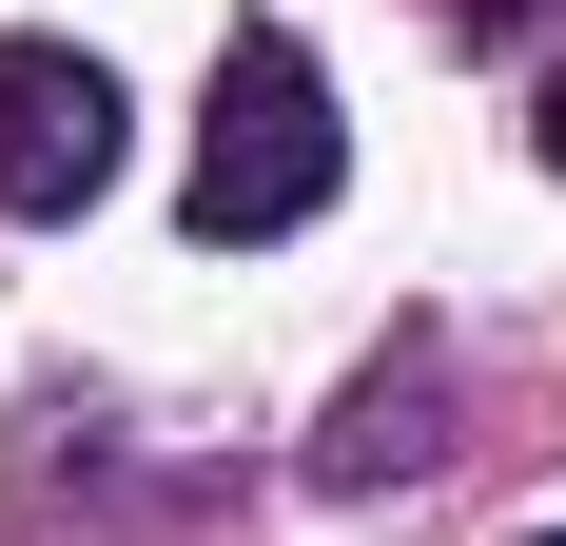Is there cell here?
Masks as SVG:
<instances>
[{"label":"cell","instance_id":"5b68a950","mask_svg":"<svg viewBox=\"0 0 566 546\" xmlns=\"http://www.w3.org/2000/svg\"><path fill=\"white\" fill-rule=\"evenodd\" d=\"M527 546H566V527H527Z\"/></svg>","mask_w":566,"mask_h":546},{"label":"cell","instance_id":"3957f363","mask_svg":"<svg viewBox=\"0 0 566 546\" xmlns=\"http://www.w3.org/2000/svg\"><path fill=\"white\" fill-rule=\"evenodd\" d=\"M430 410H450V371H430V351H391V371H371V390L333 410V430H313V489H410V469L450 449Z\"/></svg>","mask_w":566,"mask_h":546},{"label":"cell","instance_id":"6da1fadb","mask_svg":"<svg viewBox=\"0 0 566 546\" xmlns=\"http://www.w3.org/2000/svg\"><path fill=\"white\" fill-rule=\"evenodd\" d=\"M333 176H352V117H333V78L254 20V40L216 59V98H196V234H313L333 216Z\"/></svg>","mask_w":566,"mask_h":546},{"label":"cell","instance_id":"277c9868","mask_svg":"<svg viewBox=\"0 0 566 546\" xmlns=\"http://www.w3.org/2000/svg\"><path fill=\"white\" fill-rule=\"evenodd\" d=\"M527 157H547V176H566V78H527Z\"/></svg>","mask_w":566,"mask_h":546},{"label":"cell","instance_id":"7a4b0ae2","mask_svg":"<svg viewBox=\"0 0 566 546\" xmlns=\"http://www.w3.org/2000/svg\"><path fill=\"white\" fill-rule=\"evenodd\" d=\"M117 176V78L78 40H0V216H98Z\"/></svg>","mask_w":566,"mask_h":546}]
</instances>
